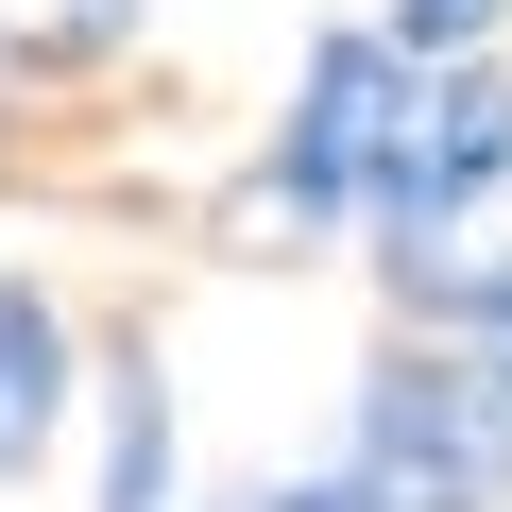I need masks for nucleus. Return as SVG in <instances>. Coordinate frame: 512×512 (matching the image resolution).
Instances as JSON below:
<instances>
[{
    "mask_svg": "<svg viewBox=\"0 0 512 512\" xmlns=\"http://www.w3.org/2000/svg\"><path fill=\"white\" fill-rule=\"evenodd\" d=\"M342 478L376 512H512V376L461 359L444 325L393 342L359 376V427H342Z\"/></svg>",
    "mask_w": 512,
    "mask_h": 512,
    "instance_id": "nucleus-1",
    "label": "nucleus"
},
{
    "mask_svg": "<svg viewBox=\"0 0 512 512\" xmlns=\"http://www.w3.org/2000/svg\"><path fill=\"white\" fill-rule=\"evenodd\" d=\"M410 103H427V52H410L393 18L308 35L291 120H274V154H256V205H274V222H308V239H325V222H376V171H393Z\"/></svg>",
    "mask_w": 512,
    "mask_h": 512,
    "instance_id": "nucleus-2",
    "label": "nucleus"
},
{
    "mask_svg": "<svg viewBox=\"0 0 512 512\" xmlns=\"http://www.w3.org/2000/svg\"><path fill=\"white\" fill-rule=\"evenodd\" d=\"M495 171H512V86L461 52V69H427V103H410V137H393V171H376V274H410V256H444L478 205H495Z\"/></svg>",
    "mask_w": 512,
    "mask_h": 512,
    "instance_id": "nucleus-3",
    "label": "nucleus"
},
{
    "mask_svg": "<svg viewBox=\"0 0 512 512\" xmlns=\"http://www.w3.org/2000/svg\"><path fill=\"white\" fill-rule=\"evenodd\" d=\"M69 393H86V376H69V308H52L35 274H0V478L69 427Z\"/></svg>",
    "mask_w": 512,
    "mask_h": 512,
    "instance_id": "nucleus-4",
    "label": "nucleus"
},
{
    "mask_svg": "<svg viewBox=\"0 0 512 512\" xmlns=\"http://www.w3.org/2000/svg\"><path fill=\"white\" fill-rule=\"evenodd\" d=\"M393 308H410V325H444L461 359H495V376H512V239H495V256H461V239H444V256H410V274H393Z\"/></svg>",
    "mask_w": 512,
    "mask_h": 512,
    "instance_id": "nucleus-5",
    "label": "nucleus"
},
{
    "mask_svg": "<svg viewBox=\"0 0 512 512\" xmlns=\"http://www.w3.org/2000/svg\"><path fill=\"white\" fill-rule=\"evenodd\" d=\"M103 512H188V478H171V376L154 359L103 376Z\"/></svg>",
    "mask_w": 512,
    "mask_h": 512,
    "instance_id": "nucleus-6",
    "label": "nucleus"
},
{
    "mask_svg": "<svg viewBox=\"0 0 512 512\" xmlns=\"http://www.w3.org/2000/svg\"><path fill=\"white\" fill-rule=\"evenodd\" d=\"M495 18H512V0H393V35H410V52H427V69H461V52H478V35H495Z\"/></svg>",
    "mask_w": 512,
    "mask_h": 512,
    "instance_id": "nucleus-7",
    "label": "nucleus"
}]
</instances>
